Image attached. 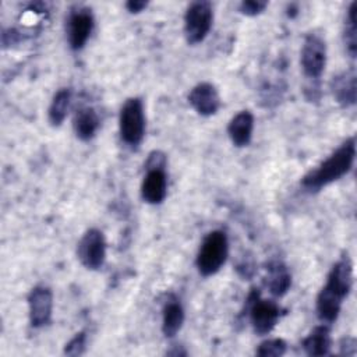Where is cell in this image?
Instances as JSON below:
<instances>
[{"mask_svg":"<svg viewBox=\"0 0 357 357\" xmlns=\"http://www.w3.org/2000/svg\"><path fill=\"white\" fill-rule=\"evenodd\" d=\"M353 287V264L347 254L342 255L331 268L325 286L317 296V314L322 324H333L342 310L343 300Z\"/></svg>","mask_w":357,"mask_h":357,"instance_id":"6da1fadb","label":"cell"},{"mask_svg":"<svg viewBox=\"0 0 357 357\" xmlns=\"http://www.w3.org/2000/svg\"><path fill=\"white\" fill-rule=\"evenodd\" d=\"M356 159V138H347L336 151H333L322 163H319L314 170L308 172L303 180L301 185L310 191L315 192L324 187L340 180L346 176Z\"/></svg>","mask_w":357,"mask_h":357,"instance_id":"7a4b0ae2","label":"cell"},{"mask_svg":"<svg viewBox=\"0 0 357 357\" xmlns=\"http://www.w3.org/2000/svg\"><path fill=\"white\" fill-rule=\"evenodd\" d=\"M229 255V240L225 231L212 230L209 231L198 250L195 265L198 272L208 278L220 271Z\"/></svg>","mask_w":357,"mask_h":357,"instance_id":"3957f363","label":"cell"},{"mask_svg":"<svg viewBox=\"0 0 357 357\" xmlns=\"http://www.w3.org/2000/svg\"><path fill=\"white\" fill-rule=\"evenodd\" d=\"M120 138L128 146H138L145 135V113L141 98H128L119 114Z\"/></svg>","mask_w":357,"mask_h":357,"instance_id":"277c9868","label":"cell"},{"mask_svg":"<svg viewBox=\"0 0 357 357\" xmlns=\"http://www.w3.org/2000/svg\"><path fill=\"white\" fill-rule=\"evenodd\" d=\"M213 22V7L209 1H192L184 13V36L190 45L201 43Z\"/></svg>","mask_w":357,"mask_h":357,"instance_id":"5b68a950","label":"cell"},{"mask_svg":"<svg viewBox=\"0 0 357 357\" xmlns=\"http://www.w3.org/2000/svg\"><path fill=\"white\" fill-rule=\"evenodd\" d=\"M77 257L89 271H98L106 259V240L102 230L88 229L77 244Z\"/></svg>","mask_w":357,"mask_h":357,"instance_id":"8992f818","label":"cell"},{"mask_svg":"<svg viewBox=\"0 0 357 357\" xmlns=\"http://www.w3.org/2000/svg\"><path fill=\"white\" fill-rule=\"evenodd\" d=\"M300 64L307 78L318 79L326 66V45L318 33H308L304 38Z\"/></svg>","mask_w":357,"mask_h":357,"instance_id":"52a82bcc","label":"cell"},{"mask_svg":"<svg viewBox=\"0 0 357 357\" xmlns=\"http://www.w3.org/2000/svg\"><path fill=\"white\" fill-rule=\"evenodd\" d=\"M248 314L254 332L262 336L276 326L280 318V307L272 300L259 298L258 293H251L248 297Z\"/></svg>","mask_w":357,"mask_h":357,"instance_id":"ba28073f","label":"cell"},{"mask_svg":"<svg viewBox=\"0 0 357 357\" xmlns=\"http://www.w3.org/2000/svg\"><path fill=\"white\" fill-rule=\"evenodd\" d=\"M95 25V18L88 7L73 10L67 20V40L73 50H81L88 42Z\"/></svg>","mask_w":357,"mask_h":357,"instance_id":"9c48e42d","label":"cell"},{"mask_svg":"<svg viewBox=\"0 0 357 357\" xmlns=\"http://www.w3.org/2000/svg\"><path fill=\"white\" fill-rule=\"evenodd\" d=\"M53 293L46 286H35L28 294V314L32 328H42L52 319Z\"/></svg>","mask_w":357,"mask_h":357,"instance_id":"30bf717a","label":"cell"},{"mask_svg":"<svg viewBox=\"0 0 357 357\" xmlns=\"http://www.w3.org/2000/svg\"><path fill=\"white\" fill-rule=\"evenodd\" d=\"M188 103L198 114L209 117L218 113L220 107V96L215 85L211 82H199L190 91Z\"/></svg>","mask_w":357,"mask_h":357,"instance_id":"8fae6325","label":"cell"},{"mask_svg":"<svg viewBox=\"0 0 357 357\" xmlns=\"http://www.w3.org/2000/svg\"><path fill=\"white\" fill-rule=\"evenodd\" d=\"M141 183V197L146 204H162L167 194V177L165 169H145Z\"/></svg>","mask_w":357,"mask_h":357,"instance_id":"7c38bea8","label":"cell"},{"mask_svg":"<svg viewBox=\"0 0 357 357\" xmlns=\"http://www.w3.org/2000/svg\"><path fill=\"white\" fill-rule=\"evenodd\" d=\"M331 91L340 106H353L357 99V77L354 68L335 75L331 81Z\"/></svg>","mask_w":357,"mask_h":357,"instance_id":"4fadbf2b","label":"cell"},{"mask_svg":"<svg viewBox=\"0 0 357 357\" xmlns=\"http://www.w3.org/2000/svg\"><path fill=\"white\" fill-rule=\"evenodd\" d=\"M254 131V116L250 110H241L234 114L227 124V135L233 145L243 148L251 142Z\"/></svg>","mask_w":357,"mask_h":357,"instance_id":"5bb4252c","label":"cell"},{"mask_svg":"<svg viewBox=\"0 0 357 357\" xmlns=\"http://www.w3.org/2000/svg\"><path fill=\"white\" fill-rule=\"evenodd\" d=\"M184 324V308L176 297L166 300L162 308V332L166 337H173L178 333Z\"/></svg>","mask_w":357,"mask_h":357,"instance_id":"9a60e30c","label":"cell"},{"mask_svg":"<svg viewBox=\"0 0 357 357\" xmlns=\"http://www.w3.org/2000/svg\"><path fill=\"white\" fill-rule=\"evenodd\" d=\"M331 329L328 324L315 326L303 340V349L307 356H326L331 350Z\"/></svg>","mask_w":357,"mask_h":357,"instance_id":"2e32d148","label":"cell"},{"mask_svg":"<svg viewBox=\"0 0 357 357\" xmlns=\"http://www.w3.org/2000/svg\"><path fill=\"white\" fill-rule=\"evenodd\" d=\"M266 286L269 291L276 296H284L291 286V275L287 266L280 261H273L266 268Z\"/></svg>","mask_w":357,"mask_h":357,"instance_id":"e0dca14e","label":"cell"},{"mask_svg":"<svg viewBox=\"0 0 357 357\" xmlns=\"http://www.w3.org/2000/svg\"><path fill=\"white\" fill-rule=\"evenodd\" d=\"M73 127L77 138L81 141L92 139L99 128L98 113L92 107H81L74 116Z\"/></svg>","mask_w":357,"mask_h":357,"instance_id":"ac0fdd59","label":"cell"},{"mask_svg":"<svg viewBox=\"0 0 357 357\" xmlns=\"http://www.w3.org/2000/svg\"><path fill=\"white\" fill-rule=\"evenodd\" d=\"M70 103H71V89L70 88H61L54 93V96L50 102L49 110H47V119L53 127L61 126V123L64 121V119L68 113Z\"/></svg>","mask_w":357,"mask_h":357,"instance_id":"d6986e66","label":"cell"},{"mask_svg":"<svg viewBox=\"0 0 357 357\" xmlns=\"http://www.w3.org/2000/svg\"><path fill=\"white\" fill-rule=\"evenodd\" d=\"M356 10L357 3L353 1L347 8V17H346V28L343 33V42L346 52L350 57H356L357 54V22H356Z\"/></svg>","mask_w":357,"mask_h":357,"instance_id":"ffe728a7","label":"cell"},{"mask_svg":"<svg viewBox=\"0 0 357 357\" xmlns=\"http://www.w3.org/2000/svg\"><path fill=\"white\" fill-rule=\"evenodd\" d=\"M286 350H287L286 342L283 339L275 337V339H268L259 343L255 353L257 356H261V357H280L286 353Z\"/></svg>","mask_w":357,"mask_h":357,"instance_id":"44dd1931","label":"cell"},{"mask_svg":"<svg viewBox=\"0 0 357 357\" xmlns=\"http://www.w3.org/2000/svg\"><path fill=\"white\" fill-rule=\"evenodd\" d=\"M85 344H86V335L85 332H78L73 339L68 340L64 346V354L67 356H81L85 351Z\"/></svg>","mask_w":357,"mask_h":357,"instance_id":"7402d4cb","label":"cell"},{"mask_svg":"<svg viewBox=\"0 0 357 357\" xmlns=\"http://www.w3.org/2000/svg\"><path fill=\"white\" fill-rule=\"evenodd\" d=\"M268 7V1L262 0H244L240 3V13L248 17H255L261 14Z\"/></svg>","mask_w":357,"mask_h":357,"instance_id":"603a6c76","label":"cell"},{"mask_svg":"<svg viewBox=\"0 0 357 357\" xmlns=\"http://www.w3.org/2000/svg\"><path fill=\"white\" fill-rule=\"evenodd\" d=\"M166 163L167 159L162 151H152L145 162V169H165Z\"/></svg>","mask_w":357,"mask_h":357,"instance_id":"cb8c5ba5","label":"cell"},{"mask_svg":"<svg viewBox=\"0 0 357 357\" xmlns=\"http://www.w3.org/2000/svg\"><path fill=\"white\" fill-rule=\"evenodd\" d=\"M339 347H340V351H339V353H340L342 356H356V353H357V343H356V339H354V337H350V336L343 337V339L340 340Z\"/></svg>","mask_w":357,"mask_h":357,"instance_id":"d4e9b609","label":"cell"},{"mask_svg":"<svg viewBox=\"0 0 357 357\" xmlns=\"http://www.w3.org/2000/svg\"><path fill=\"white\" fill-rule=\"evenodd\" d=\"M146 7H148V1L145 0H130L126 3V8L131 14H138L144 11Z\"/></svg>","mask_w":357,"mask_h":357,"instance_id":"484cf974","label":"cell"}]
</instances>
